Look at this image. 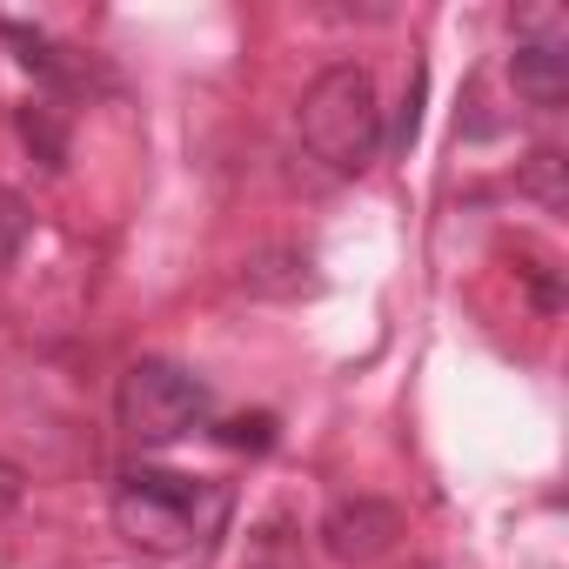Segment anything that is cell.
<instances>
[{
    "mask_svg": "<svg viewBox=\"0 0 569 569\" xmlns=\"http://www.w3.org/2000/svg\"><path fill=\"white\" fill-rule=\"evenodd\" d=\"M14 248H21V208H14V201H0V268L14 261Z\"/></svg>",
    "mask_w": 569,
    "mask_h": 569,
    "instance_id": "12",
    "label": "cell"
},
{
    "mask_svg": "<svg viewBox=\"0 0 569 569\" xmlns=\"http://www.w3.org/2000/svg\"><path fill=\"white\" fill-rule=\"evenodd\" d=\"M316 536H322V549H329L336 562L369 569V562H382V556L402 542V509L382 502V496H342V502L322 516Z\"/></svg>",
    "mask_w": 569,
    "mask_h": 569,
    "instance_id": "4",
    "label": "cell"
},
{
    "mask_svg": "<svg viewBox=\"0 0 569 569\" xmlns=\"http://www.w3.org/2000/svg\"><path fill=\"white\" fill-rule=\"evenodd\" d=\"M296 121H302V148L336 174H362L382 154V101H376L369 68H356V61L322 68L309 81Z\"/></svg>",
    "mask_w": 569,
    "mask_h": 569,
    "instance_id": "1",
    "label": "cell"
},
{
    "mask_svg": "<svg viewBox=\"0 0 569 569\" xmlns=\"http://www.w3.org/2000/svg\"><path fill=\"white\" fill-rule=\"evenodd\" d=\"M214 516L221 509H201V496L188 489V476H168V469H134L114 489V536L128 549H141V556H181V549H194Z\"/></svg>",
    "mask_w": 569,
    "mask_h": 569,
    "instance_id": "2",
    "label": "cell"
},
{
    "mask_svg": "<svg viewBox=\"0 0 569 569\" xmlns=\"http://www.w3.org/2000/svg\"><path fill=\"white\" fill-rule=\"evenodd\" d=\"M516 188H522V194H529L542 214H562V208H569V161H562L556 148H536V154L522 161Z\"/></svg>",
    "mask_w": 569,
    "mask_h": 569,
    "instance_id": "7",
    "label": "cell"
},
{
    "mask_svg": "<svg viewBox=\"0 0 569 569\" xmlns=\"http://www.w3.org/2000/svg\"><path fill=\"white\" fill-rule=\"evenodd\" d=\"M21 496H28V476H21L8 456H0V522H8V516L21 509Z\"/></svg>",
    "mask_w": 569,
    "mask_h": 569,
    "instance_id": "11",
    "label": "cell"
},
{
    "mask_svg": "<svg viewBox=\"0 0 569 569\" xmlns=\"http://www.w3.org/2000/svg\"><path fill=\"white\" fill-rule=\"evenodd\" d=\"M316 289V261L302 248H254L241 261V296H261V302H296Z\"/></svg>",
    "mask_w": 569,
    "mask_h": 569,
    "instance_id": "6",
    "label": "cell"
},
{
    "mask_svg": "<svg viewBox=\"0 0 569 569\" xmlns=\"http://www.w3.org/2000/svg\"><path fill=\"white\" fill-rule=\"evenodd\" d=\"M416 134H422V68H416V81H409V101H402V121H396V148L409 154V148H416Z\"/></svg>",
    "mask_w": 569,
    "mask_h": 569,
    "instance_id": "10",
    "label": "cell"
},
{
    "mask_svg": "<svg viewBox=\"0 0 569 569\" xmlns=\"http://www.w3.org/2000/svg\"><path fill=\"white\" fill-rule=\"evenodd\" d=\"M21 134H28V148L41 154V168H68V128H61V108L54 101H28L21 108Z\"/></svg>",
    "mask_w": 569,
    "mask_h": 569,
    "instance_id": "8",
    "label": "cell"
},
{
    "mask_svg": "<svg viewBox=\"0 0 569 569\" xmlns=\"http://www.w3.org/2000/svg\"><path fill=\"white\" fill-rule=\"evenodd\" d=\"M228 449H248V456H261V449H274V416H234V422H221L214 429Z\"/></svg>",
    "mask_w": 569,
    "mask_h": 569,
    "instance_id": "9",
    "label": "cell"
},
{
    "mask_svg": "<svg viewBox=\"0 0 569 569\" xmlns=\"http://www.w3.org/2000/svg\"><path fill=\"white\" fill-rule=\"evenodd\" d=\"M114 416H121V436H128V442H141V449L181 442L188 429H201V422H208V382H201V376H188L181 362L141 356V362L121 376Z\"/></svg>",
    "mask_w": 569,
    "mask_h": 569,
    "instance_id": "3",
    "label": "cell"
},
{
    "mask_svg": "<svg viewBox=\"0 0 569 569\" xmlns=\"http://www.w3.org/2000/svg\"><path fill=\"white\" fill-rule=\"evenodd\" d=\"M509 88H516L529 108L556 114V108L569 101V48H562V41H516V54H509Z\"/></svg>",
    "mask_w": 569,
    "mask_h": 569,
    "instance_id": "5",
    "label": "cell"
}]
</instances>
